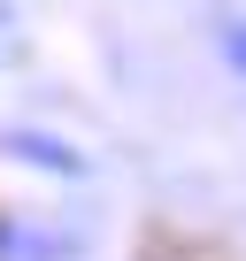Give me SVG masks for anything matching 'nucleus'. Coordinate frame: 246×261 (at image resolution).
<instances>
[{
	"instance_id": "nucleus-1",
	"label": "nucleus",
	"mask_w": 246,
	"mask_h": 261,
	"mask_svg": "<svg viewBox=\"0 0 246 261\" xmlns=\"http://www.w3.org/2000/svg\"><path fill=\"white\" fill-rule=\"evenodd\" d=\"M223 54H231V69L246 77V23H223Z\"/></svg>"
}]
</instances>
